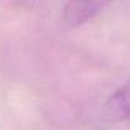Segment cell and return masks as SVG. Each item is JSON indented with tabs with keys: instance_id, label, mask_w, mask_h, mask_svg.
Returning <instances> with one entry per match:
<instances>
[{
	"instance_id": "cell-2",
	"label": "cell",
	"mask_w": 130,
	"mask_h": 130,
	"mask_svg": "<svg viewBox=\"0 0 130 130\" xmlns=\"http://www.w3.org/2000/svg\"><path fill=\"white\" fill-rule=\"evenodd\" d=\"M107 113L119 121L130 119V80L121 86L106 102Z\"/></svg>"
},
{
	"instance_id": "cell-1",
	"label": "cell",
	"mask_w": 130,
	"mask_h": 130,
	"mask_svg": "<svg viewBox=\"0 0 130 130\" xmlns=\"http://www.w3.org/2000/svg\"><path fill=\"white\" fill-rule=\"evenodd\" d=\"M106 5L102 2H69L62 8V17L68 24L77 27L94 18Z\"/></svg>"
}]
</instances>
